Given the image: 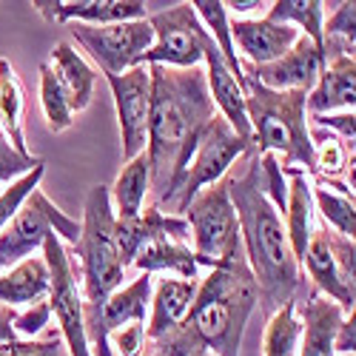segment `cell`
Instances as JSON below:
<instances>
[{"instance_id":"ba28073f","label":"cell","mask_w":356,"mask_h":356,"mask_svg":"<svg viewBox=\"0 0 356 356\" xmlns=\"http://www.w3.org/2000/svg\"><path fill=\"white\" fill-rule=\"evenodd\" d=\"M49 234L63 236V240H69L74 245L80 236V222L66 217L38 188L20 205V211L12 217V222L0 231V274H3L9 265H17L29 257H35V251L43 248Z\"/></svg>"},{"instance_id":"6da1fadb","label":"cell","mask_w":356,"mask_h":356,"mask_svg":"<svg viewBox=\"0 0 356 356\" xmlns=\"http://www.w3.org/2000/svg\"><path fill=\"white\" fill-rule=\"evenodd\" d=\"M152 77V106H148V191L154 209H165L177 183L191 160L205 123L217 114L205 86V72L148 66Z\"/></svg>"},{"instance_id":"44dd1931","label":"cell","mask_w":356,"mask_h":356,"mask_svg":"<svg viewBox=\"0 0 356 356\" xmlns=\"http://www.w3.org/2000/svg\"><path fill=\"white\" fill-rule=\"evenodd\" d=\"M302 265L308 277L314 280L316 291H322L328 296L331 302H337L342 311L353 314V302H356V288L350 280L342 277V271L337 268V262L331 257V248L325 243V234H322V225L314 228L311 240H308V248L302 254Z\"/></svg>"},{"instance_id":"4fadbf2b","label":"cell","mask_w":356,"mask_h":356,"mask_svg":"<svg viewBox=\"0 0 356 356\" xmlns=\"http://www.w3.org/2000/svg\"><path fill=\"white\" fill-rule=\"evenodd\" d=\"M114 106H117V120H120V137H123V160H134L145 152V137H148V106H152V77L148 66H134L123 74H106Z\"/></svg>"},{"instance_id":"d590c367","label":"cell","mask_w":356,"mask_h":356,"mask_svg":"<svg viewBox=\"0 0 356 356\" xmlns=\"http://www.w3.org/2000/svg\"><path fill=\"white\" fill-rule=\"evenodd\" d=\"M353 26H356V3H337V9L331 12L328 23L322 26V40L325 38H337L345 43H353Z\"/></svg>"},{"instance_id":"8fae6325","label":"cell","mask_w":356,"mask_h":356,"mask_svg":"<svg viewBox=\"0 0 356 356\" xmlns=\"http://www.w3.org/2000/svg\"><path fill=\"white\" fill-rule=\"evenodd\" d=\"M69 29H72V38L92 54V60L106 74H123L140 66L143 54L154 43V32L148 26V17L129 20V23H108V26L72 23Z\"/></svg>"},{"instance_id":"836d02e7","label":"cell","mask_w":356,"mask_h":356,"mask_svg":"<svg viewBox=\"0 0 356 356\" xmlns=\"http://www.w3.org/2000/svg\"><path fill=\"white\" fill-rule=\"evenodd\" d=\"M43 171H46V163H40L38 168H32L29 174L17 177L15 183H9V188L0 191V231H3V228L12 222V217L20 211V205L40 188Z\"/></svg>"},{"instance_id":"cb8c5ba5","label":"cell","mask_w":356,"mask_h":356,"mask_svg":"<svg viewBox=\"0 0 356 356\" xmlns=\"http://www.w3.org/2000/svg\"><path fill=\"white\" fill-rule=\"evenodd\" d=\"M342 322V308L328 296L311 293L302 316V337L300 356H337L334 353V331Z\"/></svg>"},{"instance_id":"d6a6232c","label":"cell","mask_w":356,"mask_h":356,"mask_svg":"<svg viewBox=\"0 0 356 356\" xmlns=\"http://www.w3.org/2000/svg\"><path fill=\"white\" fill-rule=\"evenodd\" d=\"M311 197H314V205L319 209L325 225H331L337 234L353 240V231H356L353 200H348L342 194H334V191H328L325 186H311Z\"/></svg>"},{"instance_id":"bcb514c9","label":"cell","mask_w":356,"mask_h":356,"mask_svg":"<svg viewBox=\"0 0 356 356\" xmlns=\"http://www.w3.org/2000/svg\"><path fill=\"white\" fill-rule=\"evenodd\" d=\"M154 356H163V353H160V350H154Z\"/></svg>"},{"instance_id":"8992f818","label":"cell","mask_w":356,"mask_h":356,"mask_svg":"<svg viewBox=\"0 0 356 356\" xmlns=\"http://www.w3.org/2000/svg\"><path fill=\"white\" fill-rule=\"evenodd\" d=\"M245 154H254L251 152V143L240 140L231 126L225 123V117L217 111L209 123H205V129L200 131V140L194 145L191 152V160L180 177V183H177L171 200L165 202L163 214L168 211V217H177V214H186V209L191 205V200L202 191L209 188L214 183H220L222 177L228 174V168L245 157Z\"/></svg>"},{"instance_id":"277c9868","label":"cell","mask_w":356,"mask_h":356,"mask_svg":"<svg viewBox=\"0 0 356 356\" xmlns=\"http://www.w3.org/2000/svg\"><path fill=\"white\" fill-rule=\"evenodd\" d=\"M245 114L251 126L254 154H282V165H296L314 174V143L305 123L308 92H271L243 74Z\"/></svg>"},{"instance_id":"e0dca14e","label":"cell","mask_w":356,"mask_h":356,"mask_svg":"<svg viewBox=\"0 0 356 356\" xmlns=\"http://www.w3.org/2000/svg\"><path fill=\"white\" fill-rule=\"evenodd\" d=\"M114 236H117V248H120L123 268L134 262V257L154 240H177L186 243L191 231L183 217H168L160 209H145L134 220H117L114 217Z\"/></svg>"},{"instance_id":"f546056e","label":"cell","mask_w":356,"mask_h":356,"mask_svg":"<svg viewBox=\"0 0 356 356\" xmlns=\"http://www.w3.org/2000/svg\"><path fill=\"white\" fill-rule=\"evenodd\" d=\"M302 337V319L296 316V305L285 302L268 316L262 334V356H296Z\"/></svg>"},{"instance_id":"b9f144b4","label":"cell","mask_w":356,"mask_h":356,"mask_svg":"<svg viewBox=\"0 0 356 356\" xmlns=\"http://www.w3.org/2000/svg\"><path fill=\"white\" fill-rule=\"evenodd\" d=\"M15 319H17V311H15L12 305L0 302V345L17 339V334H15Z\"/></svg>"},{"instance_id":"7c38bea8","label":"cell","mask_w":356,"mask_h":356,"mask_svg":"<svg viewBox=\"0 0 356 356\" xmlns=\"http://www.w3.org/2000/svg\"><path fill=\"white\" fill-rule=\"evenodd\" d=\"M152 296V274H140L123 291L117 288L103 302H83L86 342L92 356H111L108 334L129 322H145V305Z\"/></svg>"},{"instance_id":"74e56055","label":"cell","mask_w":356,"mask_h":356,"mask_svg":"<svg viewBox=\"0 0 356 356\" xmlns=\"http://www.w3.org/2000/svg\"><path fill=\"white\" fill-rule=\"evenodd\" d=\"M49 319H51L49 302H46V300H43V302H35L26 314H17V319H15V334L35 337V334H40V331L46 328Z\"/></svg>"},{"instance_id":"ac0fdd59","label":"cell","mask_w":356,"mask_h":356,"mask_svg":"<svg viewBox=\"0 0 356 356\" xmlns=\"http://www.w3.org/2000/svg\"><path fill=\"white\" fill-rule=\"evenodd\" d=\"M231 29V43L236 40L240 46L243 63L251 66H265V63H274L280 57L296 43L300 32L288 23H274V20H243V17H234L228 20Z\"/></svg>"},{"instance_id":"5b68a950","label":"cell","mask_w":356,"mask_h":356,"mask_svg":"<svg viewBox=\"0 0 356 356\" xmlns=\"http://www.w3.org/2000/svg\"><path fill=\"white\" fill-rule=\"evenodd\" d=\"M72 254L80 257L83 293L86 302H103L123 282V259L114 236V209L106 186H92L83 202L80 236L72 245Z\"/></svg>"},{"instance_id":"2e32d148","label":"cell","mask_w":356,"mask_h":356,"mask_svg":"<svg viewBox=\"0 0 356 356\" xmlns=\"http://www.w3.org/2000/svg\"><path fill=\"white\" fill-rule=\"evenodd\" d=\"M32 9L43 15L49 23H88V26H108V23H129L145 17L143 0H35Z\"/></svg>"},{"instance_id":"30bf717a","label":"cell","mask_w":356,"mask_h":356,"mask_svg":"<svg viewBox=\"0 0 356 356\" xmlns=\"http://www.w3.org/2000/svg\"><path fill=\"white\" fill-rule=\"evenodd\" d=\"M43 262L49 268V311L57 319L60 337L66 339V348L72 356H92L86 342V325H83V300L77 293L74 265L72 257L57 234H49L43 243Z\"/></svg>"},{"instance_id":"d4e9b609","label":"cell","mask_w":356,"mask_h":356,"mask_svg":"<svg viewBox=\"0 0 356 356\" xmlns=\"http://www.w3.org/2000/svg\"><path fill=\"white\" fill-rule=\"evenodd\" d=\"M49 296V268L43 257H29L12 271L0 274V302L3 305H35Z\"/></svg>"},{"instance_id":"7402d4cb","label":"cell","mask_w":356,"mask_h":356,"mask_svg":"<svg viewBox=\"0 0 356 356\" xmlns=\"http://www.w3.org/2000/svg\"><path fill=\"white\" fill-rule=\"evenodd\" d=\"M49 69L54 72L57 83H60L63 95L72 106V111H83L88 108L95 97V83H97V74L95 69L83 60V54L72 46V43H57L51 49V57H49Z\"/></svg>"},{"instance_id":"9a60e30c","label":"cell","mask_w":356,"mask_h":356,"mask_svg":"<svg viewBox=\"0 0 356 356\" xmlns=\"http://www.w3.org/2000/svg\"><path fill=\"white\" fill-rule=\"evenodd\" d=\"M202 60H205V86H209V95L214 100V108H220V114L225 117V123L231 126V131L236 137L251 143V126H248V114H245L243 77L228 69L225 57L220 54V49L211 40V35L205 38Z\"/></svg>"},{"instance_id":"5bb4252c","label":"cell","mask_w":356,"mask_h":356,"mask_svg":"<svg viewBox=\"0 0 356 356\" xmlns=\"http://www.w3.org/2000/svg\"><path fill=\"white\" fill-rule=\"evenodd\" d=\"M240 69L271 92H311L325 69V57L322 49H316L305 35H300L280 60L265 66H251L240 60Z\"/></svg>"},{"instance_id":"603a6c76","label":"cell","mask_w":356,"mask_h":356,"mask_svg":"<svg viewBox=\"0 0 356 356\" xmlns=\"http://www.w3.org/2000/svg\"><path fill=\"white\" fill-rule=\"evenodd\" d=\"M194 280H163L157 285L154 293V302H152V319H148V328L145 337L148 339H163L168 331H174L180 325L194 302V293H197Z\"/></svg>"},{"instance_id":"3957f363","label":"cell","mask_w":356,"mask_h":356,"mask_svg":"<svg viewBox=\"0 0 356 356\" xmlns=\"http://www.w3.org/2000/svg\"><path fill=\"white\" fill-rule=\"evenodd\" d=\"M248 168L240 177H225L228 197L240 225V240H245V262L257 282V305L268 319L285 302H293L302 274L296 262L282 214L265 197L259 183V154H245Z\"/></svg>"},{"instance_id":"ab89813d","label":"cell","mask_w":356,"mask_h":356,"mask_svg":"<svg viewBox=\"0 0 356 356\" xmlns=\"http://www.w3.org/2000/svg\"><path fill=\"white\" fill-rule=\"evenodd\" d=\"M20 356H66L60 331H57V334H49L46 339L20 342Z\"/></svg>"},{"instance_id":"d6986e66","label":"cell","mask_w":356,"mask_h":356,"mask_svg":"<svg viewBox=\"0 0 356 356\" xmlns=\"http://www.w3.org/2000/svg\"><path fill=\"white\" fill-rule=\"evenodd\" d=\"M356 103V60L353 54H337L325 60L316 86L308 92V111L328 114L334 108H353Z\"/></svg>"},{"instance_id":"60d3db41","label":"cell","mask_w":356,"mask_h":356,"mask_svg":"<svg viewBox=\"0 0 356 356\" xmlns=\"http://www.w3.org/2000/svg\"><path fill=\"white\" fill-rule=\"evenodd\" d=\"M353 345H356V316H342V322L334 331V353H350L353 356Z\"/></svg>"},{"instance_id":"52a82bcc","label":"cell","mask_w":356,"mask_h":356,"mask_svg":"<svg viewBox=\"0 0 356 356\" xmlns=\"http://www.w3.org/2000/svg\"><path fill=\"white\" fill-rule=\"evenodd\" d=\"M188 214V231L194 234V254L205 259V265L217 268L220 262L231 259L234 254L243 251L240 240V225L228 197V180L222 177L220 183L202 188L191 205L186 209Z\"/></svg>"},{"instance_id":"e575fe53","label":"cell","mask_w":356,"mask_h":356,"mask_svg":"<svg viewBox=\"0 0 356 356\" xmlns=\"http://www.w3.org/2000/svg\"><path fill=\"white\" fill-rule=\"evenodd\" d=\"M43 160L40 157H32V154H17L12 143L6 140V134L0 131V191H3V186L15 183L17 177L29 174L32 168H38Z\"/></svg>"},{"instance_id":"9c48e42d","label":"cell","mask_w":356,"mask_h":356,"mask_svg":"<svg viewBox=\"0 0 356 356\" xmlns=\"http://www.w3.org/2000/svg\"><path fill=\"white\" fill-rule=\"evenodd\" d=\"M154 43L143 54L140 66H168V69H197L202 63L205 26L200 23L191 3H174L148 17Z\"/></svg>"},{"instance_id":"484cf974","label":"cell","mask_w":356,"mask_h":356,"mask_svg":"<svg viewBox=\"0 0 356 356\" xmlns=\"http://www.w3.org/2000/svg\"><path fill=\"white\" fill-rule=\"evenodd\" d=\"M23 114H26L23 83L15 74V69L6 57H0V131L6 134V140L12 143V148L17 154H29Z\"/></svg>"},{"instance_id":"ffe728a7","label":"cell","mask_w":356,"mask_h":356,"mask_svg":"<svg viewBox=\"0 0 356 356\" xmlns=\"http://www.w3.org/2000/svg\"><path fill=\"white\" fill-rule=\"evenodd\" d=\"M282 177H288V200H285V234L296 262H302V254L308 248V240L314 234V197H311V177L305 168L296 165H280Z\"/></svg>"},{"instance_id":"7bdbcfd3","label":"cell","mask_w":356,"mask_h":356,"mask_svg":"<svg viewBox=\"0 0 356 356\" xmlns=\"http://www.w3.org/2000/svg\"><path fill=\"white\" fill-rule=\"evenodd\" d=\"M225 6V12L231 9V12H236V15H243V12H251V9H257V6H262L259 0H243V3H236V0H231V3H222Z\"/></svg>"},{"instance_id":"1f68e13d","label":"cell","mask_w":356,"mask_h":356,"mask_svg":"<svg viewBox=\"0 0 356 356\" xmlns=\"http://www.w3.org/2000/svg\"><path fill=\"white\" fill-rule=\"evenodd\" d=\"M40 106H43V117H46V129L51 134H60L74 123V111L63 95L60 83H57L54 72L49 69V63L40 66Z\"/></svg>"},{"instance_id":"f1b7e54d","label":"cell","mask_w":356,"mask_h":356,"mask_svg":"<svg viewBox=\"0 0 356 356\" xmlns=\"http://www.w3.org/2000/svg\"><path fill=\"white\" fill-rule=\"evenodd\" d=\"M322 15H325V3L322 0H277L271 3L265 20L274 23H288L296 32H305V38L322 49Z\"/></svg>"},{"instance_id":"7a4b0ae2","label":"cell","mask_w":356,"mask_h":356,"mask_svg":"<svg viewBox=\"0 0 356 356\" xmlns=\"http://www.w3.org/2000/svg\"><path fill=\"white\" fill-rule=\"evenodd\" d=\"M257 282L245 262V254H234L220 262L197 285L194 302L186 319L157 339L163 356H240L243 334L251 311L257 308Z\"/></svg>"},{"instance_id":"4dcf8cb0","label":"cell","mask_w":356,"mask_h":356,"mask_svg":"<svg viewBox=\"0 0 356 356\" xmlns=\"http://www.w3.org/2000/svg\"><path fill=\"white\" fill-rule=\"evenodd\" d=\"M191 6H194V12H197L200 23H202V26H209L205 32H209L211 40L217 43V49H220V54L225 57L228 69H231L234 74H240V77H243L240 57H236L234 43H231V29H228V12H225V6L220 3V0H194Z\"/></svg>"},{"instance_id":"ee69618b","label":"cell","mask_w":356,"mask_h":356,"mask_svg":"<svg viewBox=\"0 0 356 356\" xmlns=\"http://www.w3.org/2000/svg\"><path fill=\"white\" fill-rule=\"evenodd\" d=\"M0 356H20V339L0 345Z\"/></svg>"},{"instance_id":"8d00e7d4","label":"cell","mask_w":356,"mask_h":356,"mask_svg":"<svg viewBox=\"0 0 356 356\" xmlns=\"http://www.w3.org/2000/svg\"><path fill=\"white\" fill-rule=\"evenodd\" d=\"M108 342L120 350V356H140L145 345V325L143 322H129L123 328H117L108 334Z\"/></svg>"},{"instance_id":"4316f807","label":"cell","mask_w":356,"mask_h":356,"mask_svg":"<svg viewBox=\"0 0 356 356\" xmlns=\"http://www.w3.org/2000/svg\"><path fill=\"white\" fill-rule=\"evenodd\" d=\"M143 274H154V271H174L180 274L183 280H194L200 274V265H205V259H200L186 243H177V240H154L148 243L134 262Z\"/></svg>"},{"instance_id":"83f0119b","label":"cell","mask_w":356,"mask_h":356,"mask_svg":"<svg viewBox=\"0 0 356 356\" xmlns=\"http://www.w3.org/2000/svg\"><path fill=\"white\" fill-rule=\"evenodd\" d=\"M148 194V157L145 152L137 154L134 160L126 163V168L117 177L114 188L108 191V197L114 200V217L117 220H134L143 214V202Z\"/></svg>"},{"instance_id":"f35d334b","label":"cell","mask_w":356,"mask_h":356,"mask_svg":"<svg viewBox=\"0 0 356 356\" xmlns=\"http://www.w3.org/2000/svg\"><path fill=\"white\" fill-rule=\"evenodd\" d=\"M311 120L316 123V126H322V129H331V131H339V137H342V143L348 145V148H353V134H356V129H353V111L350 114H311Z\"/></svg>"},{"instance_id":"f6af8a7d","label":"cell","mask_w":356,"mask_h":356,"mask_svg":"<svg viewBox=\"0 0 356 356\" xmlns=\"http://www.w3.org/2000/svg\"><path fill=\"white\" fill-rule=\"evenodd\" d=\"M197 356H214V353H197Z\"/></svg>"}]
</instances>
